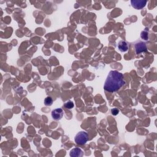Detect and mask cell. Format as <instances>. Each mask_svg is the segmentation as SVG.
Here are the masks:
<instances>
[{
  "instance_id": "cell-1",
  "label": "cell",
  "mask_w": 157,
  "mask_h": 157,
  "mask_svg": "<svg viewBox=\"0 0 157 157\" xmlns=\"http://www.w3.org/2000/svg\"><path fill=\"white\" fill-rule=\"evenodd\" d=\"M125 84L123 75L117 71H111L107 75L104 83V88L109 92L117 91Z\"/></svg>"
},
{
  "instance_id": "cell-2",
  "label": "cell",
  "mask_w": 157,
  "mask_h": 157,
  "mask_svg": "<svg viewBox=\"0 0 157 157\" xmlns=\"http://www.w3.org/2000/svg\"><path fill=\"white\" fill-rule=\"evenodd\" d=\"M88 140V134L85 131H80L75 137V141L79 145H85Z\"/></svg>"
},
{
  "instance_id": "cell-6",
  "label": "cell",
  "mask_w": 157,
  "mask_h": 157,
  "mask_svg": "<svg viewBox=\"0 0 157 157\" xmlns=\"http://www.w3.org/2000/svg\"><path fill=\"white\" fill-rule=\"evenodd\" d=\"M84 155L82 150L79 148H74L70 152V156L71 157H80Z\"/></svg>"
},
{
  "instance_id": "cell-5",
  "label": "cell",
  "mask_w": 157,
  "mask_h": 157,
  "mask_svg": "<svg viewBox=\"0 0 157 157\" xmlns=\"http://www.w3.org/2000/svg\"><path fill=\"white\" fill-rule=\"evenodd\" d=\"M135 49H136V52L137 54H139V53H142V52H146L147 51L146 45L144 42H139L136 44Z\"/></svg>"
},
{
  "instance_id": "cell-10",
  "label": "cell",
  "mask_w": 157,
  "mask_h": 157,
  "mask_svg": "<svg viewBox=\"0 0 157 157\" xmlns=\"http://www.w3.org/2000/svg\"><path fill=\"white\" fill-rule=\"evenodd\" d=\"M74 103H73V101H67L66 102V104H65V107H66L67 109H73L74 107Z\"/></svg>"
},
{
  "instance_id": "cell-9",
  "label": "cell",
  "mask_w": 157,
  "mask_h": 157,
  "mask_svg": "<svg viewBox=\"0 0 157 157\" xmlns=\"http://www.w3.org/2000/svg\"><path fill=\"white\" fill-rule=\"evenodd\" d=\"M141 37L144 40H146V41H147L148 39H149V33H148V31H147V30L143 31L141 33Z\"/></svg>"
},
{
  "instance_id": "cell-3",
  "label": "cell",
  "mask_w": 157,
  "mask_h": 157,
  "mask_svg": "<svg viewBox=\"0 0 157 157\" xmlns=\"http://www.w3.org/2000/svg\"><path fill=\"white\" fill-rule=\"evenodd\" d=\"M147 1H142V0H132L131 1V3L132 6L136 9H141L144 8L147 4Z\"/></svg>"
},
{
  "instance_id": "cell-7",
  "label": "cell",
  "mask_w": 157,
  "mask_h": 157,
  "mask_svg": "<svg viewBox=\"0 0 157 157\" xmlns=\"http://www.w3.org/2000/svg\"><path fill=\"white\" fill-rule=\"evenodd\" d=\"M118 48L121 52H124L128 50L129 46L127 42H125V41H121L118 45Z\"/></svg>"
},
{
  "instance_id": "cell-11",
  "label": "cell",
  "mask_w": 157,
  "mask_h": 157,
  "mask_svg": "<svg viewBox=\"0 0 157 157\" xmlns=\"http://www.w3.org/2000/svg\"><path fill=\"white\" fill-rule=\"evenodd\" d=\"M111 113L114 115H117L119 113V110L117 108H114L113 109L111 110Z\"/></svg>"
},
{
  "instance_id": "cell-8",
  "label": "cell",
  "mask_w": 157,
  "mask_h": 157,
  "mask_svg": "<svg viewBox=\"0 0 157 157\" xmlns=\"http://www.w3.org/2000/svg\"><path fill=\"white\" fill-rule=\"evenodd\" d=\"M53 103V100L52 98L50 96H47L46 99L44 100V104L47 106H50Z\"/></svg>"
},
{
  "instance_id": "cell-4",
  "label": "cell",
  "mask_w": 157,
  "mask_h": 157,
  "mask_svg": "<svg viewBox=\"0 0 157 157\" xmlns=\"http://www.w3.org/2000/svg\"><path fill=\"white\" fill-rule=\"evenodd\" d=\"M63 116V111L61 108L55 109L52 112V117L54 120H59L61 119Z\"/></svg>"
}]
</instances>
